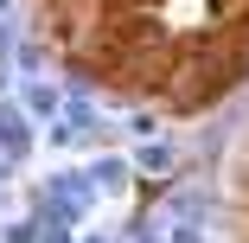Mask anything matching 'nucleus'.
Segmentation results:
<instances>
[{
  "instance_id": "3",
  "label": "nucleus",
  "mask_w": 249,
  "mask_h": 243,
  "mask_svg": "<svg viewBox=\"0 0 249 243\" xmlns=\"http://www.w3.org/2000/svg\"><path fill=\"white\" fill-rule=\"evenodd\" d=\"M141 167H147V173H166V167H173V148H160V141L141 148Z\"/></svg>"
},
{
  "instance_id": "1",
  "label": "nucleus",
  "mask_w": 249,
  "mask_h": 243,
  "mask_svg": "<svg viewBox=\"0 0 249 243\" xmlns=\"http://www.w3.org/2000/svg\"><path fill=\"white\" fill-rule=\"evenodd\" d=\"M19 103H26L32 115H58V109H64V90H58V83H45V77H32V83L19 90Z\"/></svg>"
},
{
  "instance_id": "4",
  "label": "nucleus",
  "mask_w": 249,
  "mask_h": 243,
  "mask_svg": "<svg viewBox=\"0 0 249 243\" xmlns=\"http://www.w3.org/2000/svg\"><path fill=\"white\" fill-rule=\"evenodd\" d=\"M7 7H13V0H0V13H7Z\"/></svg>"
},
{
  "instance_id": "2",
  "label": "nucleus",
  "mask_w": 249,
  "mask_h": 243,
  "mask_svg": "<svg viewBox=\"0 0 249 243\" xmlns=\"http://www.w3.org/2000/svg\"><path fill=\"white\" fill-rule=\"evenodd\" d=\"M0 141H7L13 154H26V122H19V109H0Z\"/></svg>"
}]
</instances>
